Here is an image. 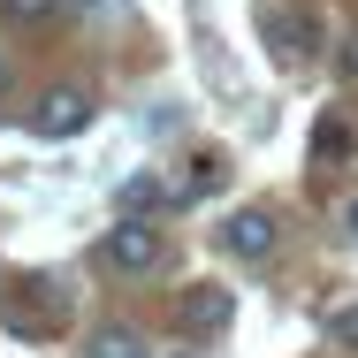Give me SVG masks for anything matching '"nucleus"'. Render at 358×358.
Returning <instances> with one entry per match:
<instances>
[{
	"mask_svg": "<svg viewBox=\"0 0 358 358\" xmlns=\"http://www.w3.org/2000/svg\"><path fill=\"white\" fill-rule=\"evenodd\" d=\"M259 46H267V62L275 69H313L320 62V23H313V8H297V0H267L259 8Z\"/></svg>",
	"mask_w": 358,
	"mask_h": 358,
	"instance_id": "1",
	"label": "nucleus"
},
{
	"mask_svg": "<svg viewBox=\"0 0 358 358\" xmlns=\"http://www.w3.org/2000/svg\"><path fill=\"white\" fill-rule=\"evenodd\" d=\"M99 259H107L122 282H145V275H160L168 244H160V229H152V221H115V229H107V244H99Z\"/></svg>",
	"mask_w": 358,
	"mask_h": 358,
	"instance_id": "2",
	"label": "nucleus"
},
{
	"mask_svg": "<svg viewBox=\"0 0 358 358\" xmlns=\"http://www.w3.org/2000/svg\"><path fill=\"white\" fill-rule=\"evenodd\" d=\"M92 122V92L84 84H46L38 99H31V130L38 138H76Z\"/></svg>",
	"mask_w": 358,
	"mask_h": 358,
	"instance_id": "3",
	"label": "nucleus"
},
{
	"mask_svg": "<svg viewBox=\"0 0 358 358\" xmlns=\"http://www.w3.org/2000/svg\"><path fill=\"white\" fill-rule=\"evenodd\" d=\"M275 244H282V229H275L267 206H236V214L221 221V252H236V259H267Z\"/></svg>",
	"mask_w": 358,
	"mask_h": 358,
	"instance_id": "4",
	"label": "nucleus"
},
{
	"mask_svg": "<svg viewBox=\"0 0 358 358\" xmlns=\"http://www.w3.org/2000/svg\"><path fill=\"white\" fill-rule=\"evenodd\" d=\"M176 320H183V336H191V343H214L221 328H229V289H183V313H176Z\"/></svg>",
	"mask_w": 358,
	"mask_h": 358,
	"instance_id": "5",
	"label": "nucleus"
},
{
	"mask_svg": "<svg viewBox=\"0 0 358 358\" xmlns=\"http://www.w3.org/2000/svg\"><path fill=\"white\" fill-rule=\"evenodd\" d=\"M84 358H152V343H145V328H130V320H99L84 336Z\"/></svg>",
	"mask_w": 358,
	"mask_h": 358,
	"instance_id": "6",
	"label": "nucleus"
},
{
	"mask_svg": "<svg viewBox=\"0 0 358 358\" xmlns=\"http://www.w3.org/2000/svg\"><path fill=\"white\" fill-rule=\"evenodd\" d=\"M115 199H122V221H152V214H168V206H176V191H168L160 176H130Z\"/></svg>",
	"mask_w": 358,
	"mask_h": 358,
	"instance_id": "7",
	"label": "nucleus"
},
{
	"mask_svg": "<svg viewBox=\"0 0 358 358\" xmlns=\"http://www.w3.org/2000/svg\"><path fill=\"white\" fill-rule=\"evenodd\" d=\"M351 122H343V115H320V130H313V160H320V168H328V160H351Z\"/></svg>",
	"mask_w": 358,
	"mask_h": 358,
	"instance_id": "8",
	"label": "nucleus"
},
{
	"mask_svg": "<svg viewBox=\"0 0 358 358\" xmlns=\"http://www.w3.org/2000/svg\"><path fill=\"white\" fill-rule=\"evenodd\" d=\"M0 15H8V23H23V31H46V23L62 15V0H0Z\"/></svg>",
	"mask_w": 358,
	"mask_h": 358,
	"instance_id": "9",
	"label": "nucleus"
},
{
	"mask_svg": "<svg viewBox=\"0 0 358 358\" xmlns=\"http://www.w3.org/2000/svg\"><path fill=\"white\" fill-rule=\"evenodd\" d=\"M328 336H336L343 351H358V305H343V313H328Z\"/></svg>",
	"mask_w": 358,
	"mask_h": 358,
	"instance_id": "10",
	"label": "nucleus"
},
{
	"mask_svg": "<svg viewBox=\"0 0 358 358\" xmlns=\"http://www.w3.org/2000/svg\"><path fill=\"white\" fill-rule=\"evenodd\" d=\"M336 69L358 84V31H343V46H336Z\"/></svg>",
	"mask_w": 358,
	"mask_h": 358,
	"instance_id": "11",
	"label": "nucleus"
},
{
	"mask_svg": "<svg viewBox=\"0 0 358 358\" xmlns=\"http://www.w3.org/2000/svg\"><path fill=\"white\" fill-rule=\"evenodd\" d=\"M343 236H351V244H358V191H351V199H343Z\"/></svg>",
	"mask_w": 358,
	"mask_h": 358,
	"instance_id": "12",
	"label": "nucleus"
},
{
	"mask_svg": "<svg viewBox=\"0 0 358 358\" xmlns=\"http://www.w3.org/2000/svg\"><path fill=\"white\" fill-rule=\"evenodd\" d=\"M8 92H15V69H8V54H0V107H8Z\"/></svg>",
	"mask_w": 358,
	"mask_h": 358,
	"instance_id": "13",
	"label": "nucleus"
}]
</instances>
